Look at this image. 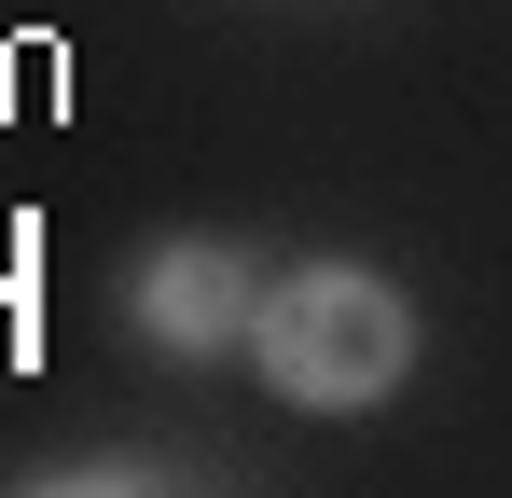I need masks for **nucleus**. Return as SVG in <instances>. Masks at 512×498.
I'll return each mask as SVG.
<instances>
[{
	"label": "nucleus",
	"mask_w": 512,
	"mask_h": 498,
	"mask_svg": "<svg viewBox=\"0 0 512 498\" xmlns=\"http://www.w3.org/2000/svg\"><path fill=\"white\" fill-rule=\"evenodd\" d=\"M263 374L291 388L305 415H360L402 388V360H416V319H402V291L388 277H360V263H305V277H277L263 291Z\"/></svg>",
	"instance_id": "f257e3e1"
},
{
	"label": "nucleus",
	"mask_w": 512,
	"mask_h": 498,
	"mask_svg": "<svg viewBox=\"0 0 512 498\" xmlns=\"http://www.w3.org/2000/svg\"><path fill=\"white\" fill-rule=\"evenodd\" d=\"M125 319L153 332L167 360H222V346H250L263 277H250V263H236L222 236H180V249H153V263L125 277Z\"/></svg>",
	"instance_id": "f03ea898"
}]
</instances>
